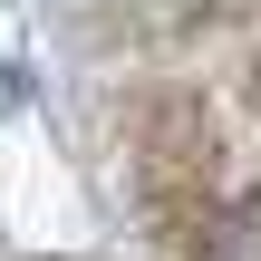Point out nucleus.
I'll list each match as a JSON object with an SVG mask.
<instances>
[{
	"instance_id": "1",
	"label": "nucleus",
	"mask_w": 261,
	"mask_h": 261,
	"mask_svg": "<svg viewBox=\"0 0 261 261\" xmlns=\"http://www.w3.org/2000/svg\"><path fill=\"white\" fill-rule=\"evenodd\" d=\"M203 252H213V261H261V203H232V213H213Z\"/></svg>"
}]
</instances>
